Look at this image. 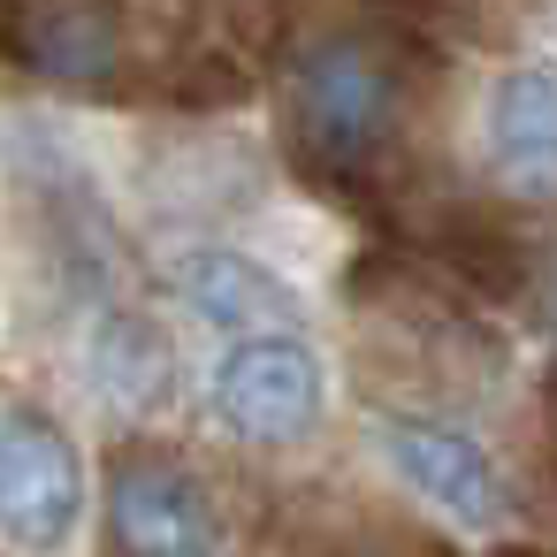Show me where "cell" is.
Returning <instances> with one entry per match:
<instances>
[{
  "mask_svg": "<svg viewBox=\"0 0 557 557\" xmlns=\"http://www.w3.org/2000/svg\"><path fill=\"white\" fill-rule=\"evenodd\" d=\"M397 108H405V85L382 39H321L298 54L283 92L290 161L313 184H359L397 131Z\"/></svg>",
  "mask_w": 557,
  "mask_h": 557,
  "instance_id": "obj_1",
  "label": "cell"
},
{
  "mask_svg": "<svg viewBox=\"0 0 557 557\" xmlns=\"http://www.w3.org/2000/svg\"><path fill=\"white\" fill-rule=\"evenodd\" d=\"M214 420L245 443H298L321 420V359L298 329H268V336H237L214 359Z\"/></svg>",
  "mask_w": 557,
  "mask_h": 557,
  "instance_id": "obj_2",
  "label": "cell"
},
{
  "mask_svg": "<svg viewBox=\"0 0 557 557\" xmlns=\"http://www.w3.org/2000/svg\"><path fill=\"white\" fill-rule=\"evenodd\" d=\"M108 557H222L214 496L191 466L131 450L108 473Z\"/></svg>",
  "mask_w": 557,
  "mask_h": 557,
  "instance_id": "obj_3",
  "label": "cell"
},
{
  "mask_svg": "<svg viewBox=\"0 0 557 557\" xmlns=\"http://www.w3.org/2000/svg\"><path fill=\"white\" fill-rule=\"evenodd\" d=\"M77 504H85L77 443L39 405L0 412V534L16 549H54L70 542Z\"/></svg>",
  "mask_w": 557,
  "mask_h": 557,
  "instance_id": "obj_4",
  "label": "cell"
},
{
  "mask_svg": "<svg viewBox=\"0 0 557 557\" xmlns=\"http://www.w3.org/2000/svg\"><path fill=\"white\" fill-rule=\"evenodd\" d=\"M374 443H382V458L397 466V481H405L420 504H435L450 527L488 534V527L504 519V473H496V458H488L466 428L428 420V412H389V420L374 428Z\"/></svg>",
  "mask_w": 557,
  "mask_h": 557,
  "instance_id": "obj_5",
  "label": "cell"
},
{
  "mask_svg": "<svg viewBox=\"0 0 557 557\" xmlns=\"http://www.w3.org/2000/svg\"><path fill=\"white\" fill-rule=\"evenodd\" d=\"M481 153L511 199H557V70L519 62L488 85Z\"/></svg>",
  "mask_w": 557,
  "mask_h": 557,
  "instance_id": "obj_6",
  "label": "cell"
},
{
  "mask_svg": "<svg viewBox=\"0 0 557 557\" xmlns=\"http://www.w3.org/2000/svg\"><path fill=\"white\" fill-rule=\"evenodd\" d=\"M176 298L199 313V321H214V329H230V336H268V329H298V290L268 268V260H252V252H230V245H199V252H184L176 260Z\"/></svg>",
  "mask_w": 557,
  "mask_h": 557,
  "instance_id": "obj_7",
  "label": "cell"
},
{
  "mask_svg": "<svg viewBox=\"0 0 557 557\" xmlns=\"http://www.w3.org/2000/svg\"><path fill=\"white\" fill-rule=\"evenodd\" d=\"M9 54L54 85H108L123 62V24L108 0H32L16 16Z\"/></svg>",
  "mask_w": 557,
  "mask_h": 557,
  "instance_id": "obj_8",
  "label": "cell"
},
{
  "mask_svg": "<svg viewBox=\"0 0 557 557\" xmlns=\"http://www.w3.org/2000/svg\"><path fill=\"white\" fill-rule=\"evenodd\" d=\"M92 382L123 412H161L176 397V344L146 313H100L92 329Z\"/></svg>",
  "mask_w": 557,
  "mask_h": 557,
  "instance_id": "obj_9",
  "label": "cell"
},
{
  "mask_svg": "<svg viewBox=\"0 0 557 557\" xmlns=\"http://www.w3.org/2000/svg\"><path fill=\"white\" fill-rule=\"evenodd\" d=\"M542 313H549V329H557V260H549V275H542Z\"/></svg>",
  "mask_w": 557,
  "mask_h": 557,
  "instance_id": "obj_10",
  "label": "cell"
}]
</instances>
